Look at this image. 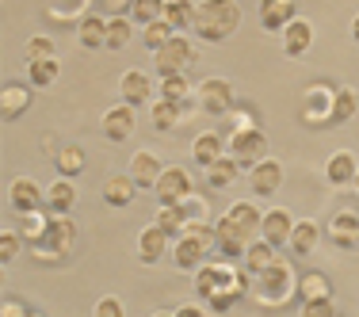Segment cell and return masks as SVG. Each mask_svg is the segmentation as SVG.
<instances>
[{"label":"cell","instance_id":"74e56055","mask_svg":"<svg viewBox=\"0 0 359 317\" xmlns=\"http://www.w3.org/2000/svg\"><path fill=\"white\" fill-rule=\"evenodd\" d=\"M161 15H165V0H134V4H130V20L142 23V27L157 23Z\"/></svg>","mask_w":359,"mask_h":317},{"label":"cell","instance_id":"d590c367","mask_svg":"<svg viewBox=\"0 0 359 317\" xmlns=\"http://www.w3.org/2000/svg\"><path fill=\"white\" fill-rule=\"evenodd\" d=\"M176 39V31L172 27H168V23L165 20H157V23H149V27H145L142 31V42H145V46H149L153 50V54H161V50H165L168 46V42H172Z\"/></svg>","mask_w":359,"mask_h":317},{"label":"cell","instance_id":"f546056e","mask_svg":"<svg viewBox=\"0 0 359 317\" xmlns=\"http://www.w3.org/2000/svg\"><path fill=\"white\" fill-rule=\"evenodd\" d=\"M276 260H279L276 248H271V245L260 237V241H252L249 252H245V271H249V276H260V271H268Z\"/></svg>","mask_w":359,"mask_h":317},{"label":"cell","instance_id":"9c48e42d","mask_svg":"<svg viewBox=\"0 0 359 317\" xmlns=\"http://www.w3.org/2000/svg\"><path fill=\"white\" fill-rule=\"evenodd\" d=\"M153 191H157L161 207H180L187 195H195L191 191V173H187V168H180V165L165 168V176L157 180V187H153Z\"/></svg>","mask_w":359,"mask_h":317},{"label":"cell","instance_id":"277c9868","mask_svg":"<svg viewBox=\"0 0 359 317\" xmlns=\"http://www.w3.org/2000/svg\"><path fill=\"white\" fill-rule=\"evenodd\" d=\"M210 248H215V226H191L184 237H176L172 260H176V268L195 271V268H203V256Z\"/></svg>","mask_w":359,"mask_h":317},{"label":"cell","instance_id":"cb8c5ba5","mask_svg":"<svg viewBox=\"0 0 359 317\" xmlns=\"http://www.w3.org/2000/svg\"><path fill=\"white\" fill-rule=\"evenodd\" d=\"M76 39H81L84 50L107 46V20H104V15H96V12H88L81 23H76Z\"/></svg>","mask_w":359,"mask_h":317},{"label":"cell","instance_id":"484cf974","mask_svg":"<svg viewBox=\"0 0 359 317\" xmlns=\"http://www.w3.org/2000/svg\"><path fill=\"white\" fill-rule=\"evenodd\" d=\"M249 176H252V191H256V195H276L279 184H283V165L268 157L264 165H256Z\"/></svg>","mask_w":359,"mask_h":317},{"label":"cell","instance_id":"3957f363","mask_svg":"<svg viewBox=\"0 0 359 317\" xmlns=\"http://www.w3.org/2000/svg\"><path fill=\"white\" fill-rule=\"evenodd\" d=\"M252 295L260 298L264 306H283L290 302V295L298 290V283H294V271H290V264L283 260H276L268 271H260V276H252Z\"/></svg>","mask_w":359,"mask_h":317},{"label":"cell","instance_id":"11a10c76","mask_svg":"<svg viewBox=\"0 0 359 317\" xmlns=\"http://www.w3.org/2000/svg\"><path fill=\"white\" fill-rule=\"evenodd\" d=\"M355 187H359V176H355Z\"/></svg>","mask_w":359,"mask_h":317},{"label":"cell","instance_id":"b9f144b4","mask_svg":"<svg viewBox=\"0 0 359 317\" xmlns=\"http://www.w3.org/2000/svg\"><path fill=\"white\" fill-rule=\"evenodd\" d=\"M176 123H180V107L165 104V100H153V126L157 130H172Z\"/></svg>","mask_w":359,"mask_h":317},{"label":"cell","instance_id":"c3c4849f","mask_svg":"<svg viewBox=\"0 0 359 317\" xmlns=\"http://www.w3.org/2000/svg\"><path fill=\"white\" fill-rule=\"evenodd\" d=\"M96 317H126V310H123V302H118L115 295H107V298L96 302Z\"/></svg>","mask_w":359,"mask_h":317},{"label":"cell","instance_id":"816d5d0a","mask_svg":"<svg viewBox=\"0 0 359 317\" xmlns=\"http://www.w3.org/2000/svg\"><path fill=\"white\" fill-rule=\"evenodd\" d=\"M352 39L359 42V15H355V20H352Z\"/></svg>","mask_w":359,"mask_h":317},{"label":"cell","instance_id":"60d3db41","mask_svg":"<svg viewBox=\"0 0 359 317\" xmlns=\"http://www.w3.org/2000/svg\"><path fill=\"white\" fill-rule=\"evenodd\" d=\"M81 168H84V153L76 149V145H65V149L57 153V173H62V180H73Z\"/></svg>","mask_w":359,"mask_h":317},{"label":"cell","instance_id":"d6986e66","mask_svg":"<svg viewBox=\"0 0 359 317\" xmlns=\"http://www.w3.org/2000/svg\"><path fill=\"white\" fill-rule=\"evenodd\" d=\"M325 176H329V184H337V187L355 184V176H359L355 153H352V149H337V153L329 157V165H325Z\"/></svg>","mask_w":359,"mask_h":317},{"label":"cell","instance_id":"bcb514c9","mask_svg":"<svg viewBox=\"0 0 359 317\" xmlns=\"http://www.w3.org/2000/svg\"><path fill=\"white\" fill-rule=\"evenodd\" d=\"M46 222H50V218H39V214H23V237H31V241L39 245V237H42V229H46Z\"/></svg>","mask_w":359,"mask_h":317},{"label":"cell","instance_id":"83f0119b","mask_svg":"<svg viewBox=\"0 0 359 317\" xmlns=\"http://www.w3.org/2000/svg\"><path fill=\"white\" fill-rule=\"evenodd\" d=\"M161 20L172 31H195V4L191 0H165V15Z\"/></svg>","mask_w":359,"mask_h":317},{"label":"cell","instance_id":"2e32d148","mask_svg":"<svg viewBox=\"0 0 359 317\" xmlns=\"http://www.w3.org/2000/svg\"><path fill=\"white\" fill-rule=\"evenodd\" d=\"M165 176V165L157 161V153H149V149H138L130 157V180L138 187H157V180Z\"/></svg>","mask_w":359,"mask_h":317},{"label":"cell","instance_id":"ffe728a7","mask_svg":"<svg viewBox=\"0 0 359 317\" xmlns=\"http://www.w3.org/2000/svg\"><path fill=\"white\" fill-rule=\"evenodd\" d=\"M104 134H107V142H126V138H130V134H134V107H126V104L107 107Z\"/></svg>","mask_w":359,"mask_h":317},{"label":"cell","instance_id":"4316f807","mask_svg":"<svg viewBox=\"0 0 359 317\" xmlns=\"http://www.w3.org/2000/svg\"><path fill=\"white\" fill-rule=\"evenodd\" d=\"M191 157L199 161L203 168L218 165V161L226 157V142H222V134H199V138L191 142Z\"/></svg>","mask_w":359,"mask_h":317},{"label":"cell","instance_id":"9a60e30c","mask_svg":"<svg viewBox=\"0 0 359 317\" xmlns=\"http://www.w3.org/2000/svg\"><path fill=\"white\" fill-rule=\"evenodd\" d=\"M294 20H298L294 0H264V4H260V23H264V31H287Z\"/></svg>","mask_w":359,"mask_h":317},{"label":"cell","instance_id":"4fadbf2b","mask_svg":"<svg viewBox=\"0 0 359 317\" xmlns=\"http://www.w3.org/2000/svg\"><path fill=\"white\" fill-rule=\"evenodd\" d=\"M290 234H294V218H290V210L271 207L268 214H264V222H260V237H264V241H268L271 248L290 245Z\"/></svg>","mask_w":359,"mask_h":317},{"label":"cell","instance_id":"1f68e13d","mask_svg":"<svg viewBox=\"0 0 359 317\" xmlns=\"http://www.w3.org/2000/svg\"><path fill=\"white\" fill-rule=\"evenodd\" d=\"M298 298L306 302H321V298H332V283L321 276V271H310V276H302V283H298Z\"/></svg>","mask_w":359,"mask_h":317},{"label":"cell","instance_id":"603a6c76","mask_svg":"<svg viewBox=\"0 0 359 317\" xmlns=\"http://www.w3.org/2000/svg\"><path fill=\"white\" fill-rule=\"evenodd\" d=\"M329 237H332V245L352 248L359 241V214L355 210H340L337 218L329 222Z\"/></svg>","mask_w":359,"mask_h":317},{"label":"cell","instance_id":"d6a6232c","mask_svg":"<svg viewBox=\"0 0 359 317\" xmlns=\"http://www.w3.org/2000/svg\"><path fill=\"white\" fill-rule=\"evenodd\" d=\"M355 107H359V96H355V88H337V96H332V123H329V126H340V123H348V119L355 115Z\"/></svg>","mask_w":359,"mask_h":317},{"label":"cell","instance_id":"e575fe53","mask_svg":"<svg viewBox=\"0 0 359 317\" xmlns=\"http://www.w3.org/2000/svg\"><path fill=\"white\" fill-rule=\"evenodd\" d=\"M237 173H241V168H237V161L226 153V157H222L218 165H210V168H207V184L215 187V191H222V187H229V184L237 180Z\"/></svg>","mask_w":359,"mask_h":317},{"label":"cell","instance_id":"7c38bea8","mask_svg":"<svg viewBox=\"0 0 359 317\" xmlns=\"http://www.w3.org/2000/svg\"><path fill=\"white\" fill-rule=\"evenodd\" d=\"M153 81H149V73H142V69H126L123 76H118V96H123V104L126 107H142V104H149L153 100Z\"/></svg>","mask_w":359,"mask_h":317},{"label":"cell","instance_id":"db71d44e","mask_svg":"<svg viewBox=\"0 0 359 317\" xmlns=\"http://www.w3.org/2000/svg\"><path fill=\"white\" fill-rule=\"evenodd\" d=\"M153 317H172V313H153Z\"/></svg>","mask_w":359,"mask_h":317},{"label":"cell","instance_id":"8fae6325","mask_svg":"<svg viewBox=\"0 0 359 317\" xmlns=\"http://www.w3.org/2000/svg\"><path fill=\"white\" fill-rule=\"evenodd\" d=\"M8 199H12L15 214H39L46 207V191H42L31 176H15L12 187H8Z\"/></svg>","mask_w":359,"mask_h":317},{"label":"cell","instance_id":"681fc988","mask_svg":"<svg viewBox=\"0 0 359 317\" xmlns=\"http://www.w3.org/2000/svg\"><path fill=\"white\" fill-rule=\"evenodd\" d=\"M31 310L23 302H15V298H4V306H0V317H27Z\"/></svg>","mask_w":359,"mask_h":317},{"label":"cell","instance_id":"6da1fadb","mask_svg":"<svg viewBox=\"0 0 359 317\" xmlns=\"http://www.w3.org/2000/svg\"><path fill=\"white\" fill-rule=\"evenodd\" d=\"M249 271H237L229 260H218V264H203L199 276H195V290H199V298L207 302V310L215 313H226L229 306L237 302V298L249 290V283H245Z\"/></svg>","mask_w":359,"mask_h":317},{"label":"cell","instance_id":"7a4b0ae2","mask_svg":"<svg viewBox=\"0 0 359 317\" xmlns=\"http://www.w3.org/2000/svg\"><path fill=\"white\" fill-rule=\"evenodd\" d=\"M237 27H241V4H233V0L195 4V35L203 42H226Z\"/></svg>","mask_w":359,"mask_h":317},{"label":"cell","instance_id":"e0dca14e","mask_svg":"<svg viewBox=\"0 0 359 317\" xmlns=\"http://www.w3.org/2000/svg\"><path fill=\"white\" fill-rule=\"evenodd\" d=\"M332 96L337 92L321 88V84H313V88H306V104H302V119L306 123H332Z\"/></svg>","mask_w":359,"mask_h":317},{"label":"cell","instance_id":"52a82bcc","mask_svg":"<svg viewBox=\"0 0 359 317\" xmlns=\"http://www.w3.org/2000/svg\"><path fill=\"white\" fill-rule=\"evenodd\" d=\"M73 241H76V226L69 218H50L46 222V229H42V237H39V245H35V252L42 256V260H62L65 252L73 248Z\"/></svg>","mask_w":359,"mask_h":317},{"label":"cell","instance_id":"5bb4252c","mask_svg":"<svg viewBox=\"0 0 359 317\" xmlns=\"http://www.w3.org/2000/svg\"><path fill=\"white\" fill-rule=\"evenodd\" d=\"M76 207V184L73 180H54L46 187V210L50 218H69V210Z\"/></svg>","mask_w":359,"mask_h":317},{"label":"cell","instance_id":"f6af8a7d","mask_svg":"<svg viewBox=\"0 0 359 317\" xmlns=\"http://www.w3.org/2000/svg\"><path fill=\"white\" fill-rule=\"evenodd\" d=\"M20 248H23V237L15 234V229H4V234H0V264H12L15 256H20Z\"/></svg>","mask_w":359,"mask_h":317},{"label":"cell","instance_id":"30bf717a","mask_svg":"<svg viewBox=\"0 0 359 317\" xmlns=\"http://www.w3.org/2000/svg\"><path fill=\"white\" fill-rule=\"evenodd\" d=\"M199 107L207 115H229L233 111V84L226 76H207L199 84Z\"/></svg>","mask_w":359,"mask_h":317},{"label":"cell","instance_id":"f1b7e54d","mask_svg":"<svg viewBox=\"0 0 359 317\" xmlns=\"http://www.w3.org/2000/svg\"><path fill=\"white\" fill-rule=\"evenodd\" d=\"M321 241V229H318V222H294V234H290V252L294 256H310L313 248H318Z\"/></svg>","mask_w":359,"mask_h":317},{"label":"cell","instance_id":"f907efd6","mask_svg":"<svg viewBox=\"0 0 359 317\" xmlns=\"http://www.w3.org/2000/svg\"><path fill=\"white\" fill-rule=\"evenodd\" d=\"M172 317H207V310L203 306H180V310H172Z\"/></svg>","mask_w":359,"mask_h":317},{"label":"cell","instance_id":"f5cc1de1","mask_svg":"<svg viewBox=\"0 0 359 317\" xmlns=\"http://www.w3.org/2000/svg\"><path fill=\"white\" fill-rule=\"evenodd\" d=\"M27 317H46V313H39V310H31V313H27Z\"/></svg>","mask_w":359,"mask_h":317},{"label":"cell","instance_id":"ab89813d","mask_svg":"<svg viewBox=\"0 0 359 317\" xmlns=\"http://www.w3.org/2000/svg\"><path fill=\"white\" fill-rule=\"evenodd\" d=\"M153 226H161L168 237H184L187 234V222H184V214H180V207H161Z\"/></svg>","mask_w":359,"mask_h":317},{"label":"cell","instance_id":"f35d334b","mask_svg":"<svg viewBox=\"0 0 359 317\" xmlns=\"http://www.w3.org/2000/svg\"><path fill=\"white\" fill-rule=\"evenodd\" d=\"M226 214H229V218H233V222H237V226H245V229H249V234H252V237H256V234H260V222H264V214H260V210H256V207H252V203H233V207H229Z\"/></svg>","mask_w":359,"mask_h":317},{"label":"cell","instance_id":"ba28073f","mask_svg":"<svg viewBox=\"0 0 359 317\" xmlns=\"http://www.w3.org/2000/svg\"><path fill=\"white\" fill-rule=\"evenodd\" d=\"M191 62H195V46H191V39H184V35H176L161 54H153V65H157L161 81H165V76H187V65Z\"/></svg>","mask_w":359,"mask_h":317},{"label":"cell","instance_id":"44dd1931","mask_svg":"<svg viewBox=\"0 0 359 317\" xmlns=\"http://www.w3.org/2000/svg\"><path fill=\"white\" fill-rule=\"evenodd\" d=\"M168 252V234L161 226H145L138 234V260L142 264H157Z\"/></svg>","mask_w":359,"mask_h":317},{"label":"cell","instance_id":"836d02e7","mask_svg":"<svg viewBox=\"0 0 359 317\" xmlns=\"http://www.w3.org/2000/svg\"><path fill=\"white\" fill-rule=\"evenodd\" d=\"M157 92H161V100H165V104L187 107V96H191V84H187V76H165Z\"/></svg>","mask_w":359,"mask_h":317},{"label":"cell","instance_id":"ee69618b","mask_svg":"<svg viewBox=\"0 0 359 317\" xmlns=\"http://www.w3.org/2000/svg\"><path fill=\"white\" fill-rule=\"evenodd\" d=\"M23 54H27V62H42V58H57V54H54V39H50V35H35V39H27Z\"/></svg>","mask_w":359,"mask_h":317},{"label":"cell","instance_id":"ac0fdd59","mask_svg":"<svg viewBox=\"0 0 359 317\" xmlns=\"http://www.w3.org/2000/svg\"><path fill=\"white\" fill-rule=\"evenodd\" d=\"M27 107H31V84H15V81H8V84H4V92H0V115H4V123L20 119Z\"/></svg>","mask_w":359,"mask_h":317},{"label":"cell","instance_id":"7402d4cb","mask_svg":"<svg viewBox=\"0 0 359 317\" xmlns=\"http://www.w3.org/2000/svg\"><path fill=\"white\" fill-rule=\"evenodd\" d=\"M134 195H138V184L130 180V173L107 176V184H104V203L107 207H130Z\"/></svg>","mask_w":359,"mask_h":317},{"label":"cell","instance_id":"5b68a950","mask_svg":"<svg viewBox=\"0 0 359 317\" xmlns=\"http://www.w3.org/2000/svg\"><path fill=\"white\" fill-rule=\"evenodd\" d=\"M229 157L237 161V168H252L264 165L268 161V134L260 130V126H241V130H233V138H229Z\"/></svg>","mask_w":359,"mask_h":317},{"label":"cell","instance_id":"4dcf8cb0","mask_svg":"<svg viewBox=\"0 0 359 317\" xmlns=\"http://www.w3.org/2000/svg\"><path fill=\"white\" fill-rule=\"evenodd\" d=\"M62 73V62L57 58H42V62H27V84L31 88H50Z\"/></svg>","mask_w":359,"mask_h":317},{"label":"cell","instance_id":"8992f818","mask_svg":"<svg viewBox=\"0 0 359 317\" xmlns=\"http://www.w3.org/2000/svg\"><path fill=\"white\" fill-rule=\"evenodd\" d=\"M256 241V237L249 234L245 226H237L229 214H222V218L215 222V248H218V256L222 260H245V252H249V245Z\"/></svg>","mask_w":359,"mask_h":317},{"label":"cell","instance_id":"7dc6e473","mask_svg":"<svg viewBox=\"0 0 359 317\" xmlns=\"http://www.w3.org/2000/svg\"><path fill=\"white\" fill-rule=\"evenodd\" d=\"M302 317H337V306H332V298H321V302H306V306H302Z\"/></svg>","mask_w":359,"mask_h":317},{"label":"cell","instance_id":"d4e9b609","mask_svg":"<svg viewBox=\"0 0 359 317\" xmlns=\"http://www.w3.org/2000/svg\"><path fill=\"white\" fill-rule=\"evenodd\" d=\"M310 46H313V23H310V20H294V23L283 31V50H287V58H302Z\"/></svg>","mask_w":359,"mask_h":317},{"label":"cell","instance_id":"8d00e7d4","mask_svg":"<svg viewBox=\"0 0 359 317\" xmlns=\"http://www.w3.org/2000/svg\"><path fill=\"white\" fill-rule=\"evenodd\" d=\"M134 35V20L130 15H118V20H107V50H123Z\"/></svg>","mask_w":359,"mask_h":317},{"label":"cell","instance_id":"7bdbcfd3","mask_svg":"<svg viewBox=\"0 0 359 317\" xmlns=\"http://www.w3.org/2000/svg\"><path fill=\"white\" fill-rule=\"evenodd\" d=\"M180 214H184L187 229H191V226H203V218H207V203H203L199 195H187V199L180 203Z\"/></svg>","mask_w":359,"mask_h":317}]
</instances>
